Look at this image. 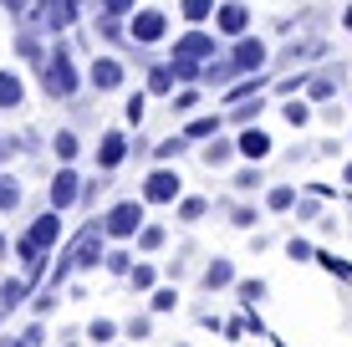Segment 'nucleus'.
I'll return each mask as SVG.
<instances>
[{
    "instance_id": "nucleus-1",
    "label": "nucleus",
    "mask_w": 352,
    "mask_h": 347,
    "mask_svg": "<svg viewBox=\"0 0 352 347\" xmlns=\"http://www.w3.org/2000/svg\"><path fill=\"white\" fill-rule=\"evenodd\" d=\"M41 87H46V98H52V102L77 98L82 71H77V62H72V52H67V46H52V56L41 62Z\"/></svg>"
},
{
    "instance_id": "nucleus-2",
    "label": "nucleus",
    "mask_w": 352,
    "mask_h": 347,
    "mask_svg": "<svg viewBox=\"0 0 352 347\" xmlns=\"http://www.w3.org/2000/svg\"><path fill=\"white\" fill-rule=\"evenodd\" d=\"M102 230H107V240H138V230H143V199H118V205L102 214Z\"/></svg>"
},
{
    "instance_id": "nucleus-3",
    "label": "nucleus",
    "mask_w": 352,
    "mask_h": 347,
    "mask_svg": "<svg viewBox=\"0 0 352 347\" xmlns=\"http://www.w3.org/2000/svg\"><path fill=\"white\" fill-rule=\"evenodd\" d=\"M128 36H133L138 46L164 41V36H168V16H164L159 5H143V10H133V16H128Z\"/></svg>"
},
{
    "instance_id": "nucleus-4",
    "label": "nucleus",
    "mask_w": 352,
    "mask_h": 347,
    "mask_svg": "<svg viewBox=\"0 0 352 347\" xmlns=\"http://www.w3.org/2000/svg\"><path fill=\"white\" fill-rule=\"evenodd\" d=\"M214 52H220V46H214V36L210 31H184L174 41V56H168V62H194V67H204V62H214Z\"/></svg>"
},
{
    "instance_id": "nucleus-5",
    "label": "nucleus",
    "mask_w": 352,
    "mask_h": 347,
    "mask_svg": "<svg viewBox=\"0 0 352 347\" xmlns=\"http://www.w3.org/2000/svg\"><path fill=\"white\" fill-rule=\"evenodd\" d=\"M179 194H184V179H179L174 169H164V164L143 179V205H174Z\"/></svg>"
},
{
    "instance_id": "nucleus-6",
    "label": "nucleus",
    "mask_w": 352,
    "mask_h": 347,
    "mask_svg": "<svg viewBox=\"0 0 352 347\" xmlns=\"http://www.w3.org/2000/svg\"><path fill=\"white\" fill-rule=\"evenodd\" d=\"M72 21H77V0H36L31 10V26L41 31H67Z\"/></svg>"
},
{
    "instance_id": "nucleus-7",
    "label": "nucleus",
    "mask_w": 352,
    "mask_h": 347,
    "mask_svg": "<svg viewBox=\"0 0 352 347\" xmlns=\"http://www.w3.org/2000/svg\"><path fill=\"white\" fill-rule=\"evenodd\" d=\"M265 56H271V52H265V41H261V36H235V46H230V62H235V71H240V77H250V71H261L265 67Z\"/></svg>"
},
{
    "instance_id": "nucleus-8",
    "label": "nucleus",
    "mask_w": 352,
    "mask_h": 347,
    "mask_svg": "<svg viewBox=\"0 0 352 347\" xmlns=\"http://www.w3.org/2000/svg\"><path fill=\"white\" fill-rule=\"evenodd\" d=\"M72 205H82V174L72 164H62L52 174V210H72Z\"/></svg>"
},
{
    "instance_id": "nucleus-9",
    "label": "nucleus",
    "mask_w": 352,
    "mask_h": 347,
    "mask_svg": "<svg viewBox=\"0 0 352 347\" xmlns=\"http://www.w3.org/2000/svg\"><path fill=\"white\" fill-rule=\"evenodd\" d=\"M123 159H128V133L107 128V133H102V143H97V169H102V174H113Z\"/></svg>"
},
{
    "instance_id": "nucleus-10",
    "label": "nucleus",
    "mask_w": 352,
    "mask_h": 347,
    "mask_svg": "<svg viewBox=\"0 0 352 347\" xmlns=\"http://www.w3.org/2000/svg\"><path fill=\"white\" fill-rule=\"evenodd\" d=\"M26 240H31V245H41V250H52L56 240H62V210L36 214V220H31V230H26Z\"/></svg>"
},
{
    "instance_id": "nucleus-11",
    "label": "nucleus",
    "mask_w": 352,
    "mask_h": 347,
    "mask_svg": "<svg viewBox=\"0 0 352 347\" xmlns=\"http://www.w3.org/2000/svg\"><path fill=\"white\" fill-rule=\"evenodd\" d=\"M87 82H92V92H118V87H123V62L97 56V62L87 67Z\"/></svg>"
},
{
    "instance_id": "nucleus-12",
    "label": "nucleus",
    "mask_w": 352,
    "mask_h": 347,
    "mask_svg": "<svg viewBox=\"0 0 352 347\" xmlns=\"http://www.w3.org/2000/svg\"><path fill=\"white\" fill-rule=\"evenodd\" d=\"M214 31L220 36H245L250 31V10L240 5V0H225V5L214 10Z\"/></svg>"
},
{
    "instance_id": "nucleus-13",
    "label": "nucleus",
    "mask_w": 352,
    "mask_h": 347,
    "mask_svg": "<svg viewBox=\"0 0 352 347\" xmlns=\"http://www.w3.org/2000/svg\"><path fill=\"white\" fill-rule=\"evenodd\" d=\"M31 286H36L31 276H6V281H0V312H16V306L26 302Z\"/></svg>"
},
{
    "instance_id": "nucleus-14",
    "label": "nucleus",
    "mask_w": 352,
    "mask_h": 347,
    "mask_svg": "<svg viewBox=\"0 0 352 347\" xmlns=\"http://www.w3.org/2000/svg\"><path fill=\"white\" fill-rule=\"evenodd\" d=\"M235 148L245 153V159H256V164H261L265 153H271V133H261V128H245V133L235 138Z\"/></svg>"
},
{
    "instance_id": "nucleus-15",
    "label": "nucleus",
    "mask_w": 352,
    "mask_h": 347,
    "mask_svg": "<svg viewBox=\"0 0 352 347\" xmlns=\"http://www.w3.org/2000/svg\"><path fill=\"white\" fill-rule=\"evenodd\" d=\"M21 102H26V82L0 67V113H6V107H21Z\"/></svg>"
},
{
    "instance_id": "nucleus-16",
    "label": "nucleus",
    "mask_w": 352,
    "mask_h": 347,
    "mask_svg": "<svg viewBox=\"0 0 352 347\" xmlns=\"http://www.w3.org/2000/svg\"><path fill=\"white\" fill-rule=\"evenodd\" d=\"M82 337H87L92 347H113V342H118V322H113V317H92Z\"/></svg>"
},
{
    "instance_id": "nucleus-17",
    "label": "nucleus",
    "mask_w": 352,
    "mask_h": 347,
    "mask_svg": "<svg viewBox=\"0 0 352 347\" xmlns=\"http://www.w3.org/2000/svg\"><path fill=\"white\" fill-rule=\"evenodd\" d=\"M21 210V179L0 169V214H16Z\"/></svg>"
},
{
    "instance_id": "nucleus-18",
    "label": "nucleus",
    "mask_w": 352,
    "mask_h": 347,
    "mask_svg": "<svg viewBox=\"0 0 352 347\" xmlns=\"http://www.w3.org/2000/svg\"><path fill=\"white\" fill-rule=\"evenodd\" d=\"M214 0H179V16L189 21V26H199V21H214Z\"/></svg>"
},
{
    "instance_id": "nucleus-19",
    "label": "nucleus",
    "mask_w": 352,
    "mask_h": 347,
    "mask_svg": "<svg viewBox=\"0 0 352 347\" xmlns=\"http://www.w3.org/2000/svg\"><path fill=\"white\" fill-rule=\"evenodd\" d=\"M230 281H235V266H230L225 256L204 266V286H210V291H220V286H230Z\"/></svg>"
},
{
    "instance_id": "nucleus-20",
    "label": "nucleus",
    "mask_w": 352,
    "mask_h": 347,
    "mask_svg": "<svg viewBox=\"0 0 352 347\" xmlns=\"http://www.w3.org/2000/svg\"><path fill=\"white\" fill-rule=\"evenodd\" d=\"M52 148H56V159H62V164H72L82 153V138L72 133V128H62V133H52Z\"/></svg>"
},
{
    "instance_id": "nucleus-21",
    "label": "nucleus",
    "mask_w": 352,
    "mask_h": 347,
    "mask_svg": "<svg viewBox=\"0 0 352 347\" xmlns=\"http://www.w3.org/2000/svg\"><path fill=\"white\" fill-rule=\"evenodd\" d=\"M174 82L179 77H174V67H168V62L148 71V92H159V98H174Z\"/></svg>"
},
{
    "instance_id": "nucleus-22",
    "label": "nucleus",
    "mask_w": 352,
    "mask_h": 347,
    "mask_svg": "<svg viewBox=\"0 0 352 347\" xmlns=\"http://www.w3.org/2000/svg\"><path fill=\"white\" fill-rule=\"evenodd\" d=\"M220 133V113H210V117H189V128H184V138H214Z\"/></svg>"
},
{
    "instance_id": "nucleus-23",
    "label": "nucleus",
    "mask_w": 352,
    "mask_h": 347,
    "mask_svg": "<svg viewBox=\"0 0 352 347\" xmlns=\"http://www.w3.org/2000/svg\"><path fill=\"white\" fill-rule=\"evenodd\" d=\"M123 281L133 286V291H153V281H159V276H153V266H143V260H133V271H128Z\"/></svg>"
},
{
    "instance_id": "nucleus-24",
    "label": "nucleus",
    "mask_w": 352,
    "mask_h": 347,
    "mask_svg": "<svg viewBox=\"0 0 352 347\" xmlns=\"http://www.w3.org/2000/svg\"><path fill=\"white\" fill-rule=\"evenodd\" d=\"M148 306H153V312H174V306H179V291H174V286H153V291H148Z\"/></svg>"
},
{
    "instance_id": "nucleus-25",
    "label": "nucleus",
    "mask_w": 352,
    "mask_h": 347,
    "mask_svg": "<svg viewBox=\"0 0 352 347\" xmlns=\"http://www.w3.org/2000/svg\"><path fill=\"white\" fill-rule=\"evenodd\" d=\"M230 153H235V143H225V138H214L210 148H204V164H210V169H225L230 164Z\"/></svg>"
},
{
    "instance_id": "nucleus-26",
    "label": "nucleus",
    "mask_w": 352,
    "mask_h": 347,
    "mask_svg": "<svg viewBox=\"0 0 352 347\" xmlns=\"http://www.w3.org/2000/svg\"><path fill=\"white\" fill-rule=\"evenodd\" d=\"M204 214H210V205H204L199 194H189V199H179V220L184 225H194V220H204Z\"/></svg>"
},
{
    "instance_id": "nucleus-27",
    "label": "nucleus",
    "mask_w": 352,
    "mask_h": 347,
    "mask_svg": "<svg viewBox=\"0 0 352 347\" xmlns=\"http://www.w3.org/2000/svg\"><path fill=\"white\" fill-rule=\"evenodd\" d=\"M265 205H271L276 214H281V210H291V205H296V189H291V184H276L271 194H265Z\"/></svg>"
},
{
    "instance_id": "nucleus-28",
    "label": "nucleus",
    "mask_w": 352,
    "mask_h": 347,
    "mask_svg": "<svg viewBox=\"0 0 352 347\" xmlns=\"http://www.w3.org/2000/svg\"><path fill=\"white\" fill-rule=\"evenodd\" d=\"M184 148H189V138H184V133H179V138H164L159 148H153V159H159V164H168V159H179Z\"/></svg>"
},
{
    "instance_id": "nucleus-29",
    "label": "nucleus",
    "mask_w": 352,
    "mask_h": 347,
    "mask_svg": "<svg viewBox=\"0 0 352 347\" xmlns=\"http://www.w3.org/2000/svg\"><path fill=\"white\" fill-rule=\"evenodd\" d=\"M107 271H113V276H128L133 271V250H107V260H102Z\"/></svg>"
},
{
    "instance_id": "nucleus-30",
    "label": "nucleus",
    "mask_w": 352,
    "mask_h": 347,
    "mask_svg": "<svg viewBox=\"0 0 352 347\" xmlns=\"http://www.w3.org/2000/svg\"><path fill=\"white\" fill-rule=\"evenodd\" d=\"M159 245H164V230H159V225H143V230H138V250H143V256H153Z\"/></svg>"
},
{
    "instance_id": "nucleus-31",
    "label": "nucleus",
    "mask_w": 352,
    "mask_h": 347,
    "mask_svg": "<svg viewBox=\"0 0 352 347\" xmlns=\"http://www.w3.org/2000/svg\"><path fill=\"white\" fill-rule=\"evenodd\" d=\"M281 113H286V123H291V128H307V123H311V107H307V102H286Z\"/></svg>"
},
{
    "instance_id": "nucleus-32",
    "label": "nucleus",
    "mask_w": 352,
    "mask_h": 347,
    "mask_svg": "<svg viewBox=\"0 0 352 347\" xmlns=\"http://www.w3.org/2000/svg\"><path fill=\"white\" fill-rule=\"evenodd\" d=\"M16 342H21V347H46V327H41V317H36V322H31L26 332H21Z\"/></svg>"
},
{
    "instance_id": "nucleus-33",
    "label": "nucleus",
    "mask_w": 352,
    "mask_h": 347,
    "mask_svg": "<svg viewBox=\"0 0 352 347\" xmlns=\"http://www.w3.org/2000/svg\"><path fill=\"white\" fill-rule=\"evenodd\" d=\"M56 302H62V296H56V286H46V291L36 296V306H31V312H36V317H46V312H56Z\"/></svg>"
},
{
    "instance_id": "nucleus-34",
    "label": "nucleus",
    "mask_w": 352,
    "mask_h": 347,
    "mask_svg": "<svg viewBox=\"0 0 352 347\" xmlns=\"http://www.w3.org/2000/svg\"><path fill=\"white\" fill-rule=\"evenodd\" d=\"M123 332H128L133 342H143V337H148V332H153V317H133V322H128Z\"/></svg>"
},
{
    "instance_id": "nucleus-35",
    "label": "nucleus",
    "mask_w": 352,
    "mask_h": 347,
    "mask_svg": "<svg viewBox=\"0 0 352 347\" xmlns=\"http://www.w3.org/2000/svg\"><path fill=\"white\" fill-rule=\"evenodd\" d=\"M256 117H261V98H256V102H250V98L235 102V123H256Z\"/></svg>"
},
{
    "instance_id": "nucleus-36",
    "label": "nucleus",
    "mask_w": 352,
    "mask_h": 347,
    "mask_svg": "<svg viewBox=\"0 0 352 347\" xmlns=\"http://www.w3.org/2000/svg\"><path fill=\"white\" fill-rule=\"evenodd\" d=\"M194 107H199V92H194V87L174 92V113H194Z\"/></svg>"
},
{
    "instance_id": "nucleus-37",
    "label": "nucleus",
    "mask_w": 352,
    "mask_h": 347,
    "mask_svg": "<svg viewBox=\"0 0 352 347\" xmlns=\"http://www.w3.org/2000/svg\"><path fill=\"white\" fill-rule=\"evenodd\" d=\"M133 10H138L133 0H102V16H118V21H123V16H133Z\"/></svg>"
},
{
    "instance_id": "nucleus-38",
    "label": "nucleus",
    "mask_w": 352,
    "mask_h": 347,
    "mask_svg": "<svg viewBox=\"0 0 352 347\" xmlns=\"http://www.w3.org/2000/svg\"><path fill=\"white\" fill-rule=\"evenodd\" d=\"M307 87H311V98H332V92H337V77H311Z\"/></svg>"
},
{
    "instance_id": "nucleus-39",
    "label": "nucleus",
    "mask_w": 352,
    "mask_h": 347,
    "mask_svg": "<svg viewBox=\"0 0 352 347\" xmlns=\"http://www.w3.org/2000/svg\"><path fill=\"white\" fill-rule=\"evenodd\" d=\"M235 189H245V194H250V189H261V169H240L235 174Z\"/></svg>"
},
{
    "instance_id": "nucleus-40",
    "label": "nucleus",
    "mask_w": 352,
    "mask_h": 347,
    "mask_svg": "<svg viewBox=\"0 0 352 347\" xmlns=\"http://www.w3.org/2000/svg\"><path fill=\"white\" fill-rule=\"evenodd\" d=\"M265 296V281H240V302H261Z\"/></svg>"
},
{
    "instance_id": "nucleus-41",
    "label": "nucleus",
    "mask_w": 352,
    "mask_h": 347,
    "mask_svg": "<svg viewBox=\"0 0 352 347\" xmlns=\"http://www.w3.org/2000/svg\"><path fill=\"white\" fill-rule=\"evenodd\" d=\"M230 220H235L240 230H250V225H256V210H250V205H240V210H230Z\"/></svg>"
},
{
    "instance_id": "nucleus-42",
    "label": "nucleus",
    "mask_w": 352,
    "mask_h": 347,
    "mask_svg": "<svg viewBox=\"0 0 352 347\" xmlns=\"http://www.w3.org/2000/svg\"><path fill=\"white\" fill-rule=\"evenodd\" d=\"M128 123H133V128L143 123V92H133V98H128Z\"/></svg>"
},
{
    "instance_id": "nucleus-43",
    "label": "nucleus",
    "mask_w": 352,
    "mask_h": 347,
    "mask_svg": "<svg viewBox=\"0 0 352 347\" xmlns=\"http://www.w3.org/2000/svg\"><path fill=\"white\" fill-rule=\"evenodd\" d=\"M0 5H6L10 16H26V10H31V0H0Z\"/></svg>"
},
{
    "instance_id": "nucleus-44",
    "label": "nucleus",
    "mask_w": 352,
    "mask_h": 347,
    "mask_svg": "<svg viewBox=\"0 0 352 347\" xmlns=\"http://www.w3.org/2000/svg\"><path fill=\"white\" fill-rule=\"evenodd\" d=\"M6 159H16V138H0V164Z\"/></svg>"
},
{
    "instance_id": "nucleus-45",
    "label": "nucleus",
    "mask_w": 352,
    "mask_h": 347,
    "mask_svg": "<svg viewBox=\"0 0 352 347\" xmlns=\"http://www.w3.org/2000/svg\"><path fill=\"white\" fill-rule=\"evenodd\" d=\"M342 31H352V5L342 10Z\"/></svg>"
},
{
    "instance_id": "nucleus-46",
    "label": "nucleus",
    "mask_w": 352,
    "mask_h": 347,
    "mask_svg": "<svg viewBox=\"0 0 352 347\" xmlns=\"http://www.w3.org/2000/svg\"><path fill=\"white\" fill-rule=\"evenodd\" d=\"M342 179H347V184H352V164H347V169H342Z\"/></svg>"
},
{
    "instance_id": "nucleus-47",
    "label": "nucleus",
    "mask_w": 352,
    "mask_h": 347,
    "mask_svg": "<svg viewBox=\"0 0 352 347\" xmlns=\"http://www.w3.org/2000/svg\"><path fill=\"white\" fill-rule=\"evenodd\" d=\"M0 256H6V235H0Z\"/></svg>"
},
{
    "instance_id": "nucleus-48",
    "label": "nucleus",
    "mask_w": 352,
    "mask_h": 347,
    "mask_svg": "<svg viewBox=\"0 0 352 347\" xmlns=\"http://www.w3.org/2000/svg\"><path fill=\"white\" fill-rule=\"evenodd\" d=\"M62 347H82V342H62Z\"/></svg>"
}]
</instances>
